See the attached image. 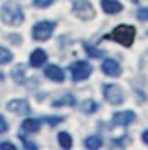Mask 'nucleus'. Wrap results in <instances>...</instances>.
<instances>
[{"label": "nucleus", "mask_w": 148, "mask_h": 150, "mask_svg": "<svg viewBox=\"0 0 148 150\" xmlns=\"http://www.w3.org/2000/svg\"><path fill=\"white\" fill-rule=\"evenodd\" d=\"M135 35H136V29L133 25H126V24H121L114 29L111 34L106 35V39H111V41H116L118 44L125 46V47H130L135 41Z\"/></svg>", "instance_id": "1"}, {"label": "nucleus", "mask_w": 148, "mask_h": 150, "mask_svg": "<svg viewBox=\"0 0 148 150\" xmlns=\"http://www.w3.org/2000/svg\"><path fill=\"white\" fill-rule=\"evenodd\" d=\"M0 19L7 25H20L24 22V12L19 5L13 4H5L0 10Z\"/></svg>", "instance_id": "2"}, {"label": "nucleus", "mask_w": 148, "mask_h": 150, "mask_svg": "<svg viewBox=\"0 0 148 150\" xmlns=\"http://www.w3.org/2000/svg\"><path fill=\"white\" fill-rule=\"evenodd\" d=\"M54 29H56V22H49V21L37 22L32 27V37L35 41H47L52 35Z\"/></svg>", "instance_id": "3"}, {"label": "nucleus", "mask_w": 148, "mask_h": 150, "mask_svg": "<svg viewBox=\"0 0 148 150\" xmlns=\"http://www.w3.org/2000/svg\"><path fill=\"white\" fill-rule=\"evenodd\" d=\"M103 95L109 105H121L125 101V93L118 84H104L103 86Z\"/></svg>", "instance_id": "4"}, {"label": "nucleus", "mask_w": 148, "mask_h": 150, "mask_svg": "<svg viewBox=\"0 0 148 150\" xmlns=\"http://www.w3.org/2000/svg\"><path fill=\"white\" fill-rule=\"evenodd\" d=\"M73 12L79 19L82 21H89V19H93L96 12H94V7L87 2V0H74L73 4Z\"/></svg>", "instance_id": "5"}, {"label": "nucleus", "mask_w": 148, "mask_h": 150, "mask_svg": "<svg viewBox=\"0 0 148 150\" xmlns=\"http://www.w3.org/2000/svg\"><path fill=\"white\" fill-rule=\"evenodd\" d=\"M91 71H93V68H91V64L86 62V61H76L73 66H71V74H73V79L76 83L87 79L89 74H91Z\"/></svg>", "instance_id": "6"}, {"label": "nucleus", "mask_w": 148, "mask_h": 150, "mask_svg": "<svg viewBox=\"0 0 148 150\" xmlns=\"http://www.w3.org/2000/svg\"><path fill=\"white\" fill-rule=\"evenodd\" d=\"M136 120V115L130 110H125V111H118L113 115V125H118V127H128L130 123H133Z\"/></svg>", "instance_id": "7"}, {"label": "nucleus", "mask_w": 148, "mask_h": 150, "mask_svg": "<svg viewBox=\"0 0 148 150\" xmlns=\"http://www.w3.org/2000/svg\"><path fill=\"white\" fill-rule=\"evenodd\" d=\"M101 69L109 78H118V76H121V66L114 59H104L103 64H101Z\"/></svg>", "instance_id": "8"}, {"label": "nucleus", "mask_w": 148, "mask_h": 150, "mask_svg": "<svg viewBox=\"0 0 148 150\" xmlns=\"http://www.w3.org/2000/svg\"><path fill=\"white\" fill-rule=\"evenodd\" d=\"M7 110L12 113H17V115H24V113L30 111V106L25 100H12V101L7 103Z\"/></svg>", "instance_id": "9"}, {"label": "nucleus", "mask_w": 148, "mask_h": 150, "mask_svg": "<svg viewBox=\"0 0 148 150\" xmlns=\"http://www.w3.org/2000/svg\"><path fill=\"white\" fill-rule=\"evenodd\" d=\"M44 74H46V78H49L51 81H56V83H62L64 81V78H66L64 71H62L59 66H56V64L47 66V68L44 69Z\"/></svg>", "instance_id": "10"}, {"label": "nucleus", "mask_w": 148, "mask_h": 150, "mask_svg": "<svg viewBox=\"0 0 148 150\" xmlns=\"http://www.w3.org/2000/svg\"><path fill=\"white\" fill-rule=\"evenodd\" d=\"M101 7L106 14L113 15V14H120L123 10V5H121L118 0H101Z\"/></svg>", "instance_id": "11"}, {"label": "nucleus", "mask_w": 148, "mask_h": 150, "mask_svg": "<svg viewBox=\"0 0 148 150\" xmlns=\"http://www.w3.org/2000/svg\"><path fill=\"white\" fill-rule=\"evenodd\" d=\"M46 61H47V54H46V51H42V49H35V51H32L30 59H29V62H30L32 68H39V66H42Z\"/></svg>", "instance_id": "12"}, {"label": "nucleus", "mask_w": 148, "mask_h": 150, "mask_svg": "<svg viewBox=\"0 0 148 150\" xmlns=\"http://www.w3.org/2000/svg\"><path fill=\"white\" fill-rule=\"evenodd\" d=\"M22 130L24 132H29V133H35V132L40 130V122L39 120H34V118H27L22 123Z\"/></svg>", "instance_id": "13"}, {"label": "nucleus", "mask_w": 148, "mask_h": 150, "mask_svg": "<svg viewBox=\"0 0 148 150\" xmlns=\"http://www.w3.org/2000/svg\"><path fill=\"white\" fill-rule=\"evenodd\" d=\"M57 140H59V145L62 149H71L73 147V138L66 132H61L59 135H57Z\"/></svg>", "instance_id": "14"}, {"label": "nucleus", "mask_w": 148, "mask_h": 150, "mask_svg": "<svg viewBox=\"0 0 148 150\" xmlns=\"http://www.w3.org/2000/svg\"><path fill=\"white\" fill-rule=\"evenodd\" d=\"M84 145H86V149H89V150H96L103 145V140H101L99 137H87L86 140H84Z\"/></svg>", "instance_id": "15"}, {"label": "nucleus", "mask_w": 148, "mask_h": 150, "mask_svg": "<svg viewBox=\"0 0 148 150\" xmlns=\"http://www.w3.org/2000/svg\"><path fill=\"white\" fill-rule=\"evenodd\" d=\"M74 106L76 105V100H74V96H71V95H67V96H64V98H61V100H56V101L52 103V106Z\"/></svg>", "instance_id": "16"}, {"label": "nucleus", "mask_w": 148, "mask_h": 150, "mask_svg": "<svg viewBox=\"0 0 148 150\" xmlns=\"http://www.w3.org/2000/svg\"><path fill=\"white\" fill-rule=\"evenodd\" d=\"M81 110H82L84 113H87V115H89V113H94V111L98 110V103L93 101V100H86V101L81 105Z\"/></svg>", "instance_id": "17"}, {"label": "nucleus", "mask_w": 148, "mask_h": 150, "mask_svg": "<svg viewBox=\"0 0 148 150\" xmlns=\"http://www.w3.org/2000/svg\"><path fill=\"white\" fill-rule=\"evenodd\" d=\"M12 52L8 51V49H5V47H2L0 46V64H7V62H10L12 61Z\"/></svg>", "instance_id": "18"}, {"label": "nucleus", "mask_w": 148, "mask_h": 150, "mask_svg": "<svg viewBox=\"0 0 148 150\" xmlns=\"http://www.w3.org/2000/svg\"><path fill=\"white\" fill-rule=\"evenodd\" d=\"M84 49H86V52L91 56V57H101V56H103V51L93 47V46H89V44H84Z\"/></svg>", "instance_id": "19"}, {"label": "nucleus", "mask_w": 148, "mask_h": 150, "mask_svg": "<svg viewBox=\"0 0 148 150\" xmlns=\"http://www.w3.org/2000/svg\"><path fill=\"white\" fill-rule=\"evenodd\" d=\"M56 0H34V5L37 8H46L49 7V5H52Z\"/></svg>", "instance_id": "20"}, {"label": "nucleus", "mask_w": 148, "mask_h": 150, "mask_svg": "<svg viewBox=\"0 0 148 150\" xmlns=\"http://www.w3.org/2000/svg\"><path fill=\"white\" fill-rule=\"evenodd\" d=\"M136 17H138L141 22L148 21V8H140V10L136 12Z\"/></svg>", "instance_id": "21"}, {"label": "nucleus", "mask_w": 148, "mask_h": 150, "mask_svg": "<svg viewBox=\"0 0 148 150\" xmlns=\"http://www.w3.org/2000/svg\"><path fill=\"white\" fill-rule=\"evenodd\" d=\"M62 120H64L62 116H51V118H46V122H49V125H51V127H56V125H59Z\"/></svg>", "instance_id": "22"}, {"label": "nucleus", "mask_w": 148, "mask_h": 150, "mask_svg": "<svg viewBox=\"0 0 148 150\" xmlns=\"http://www.w3.org/2000/svg\"><path fill=\"white\" fill-rule=\"evenodd\" d=\"M4 132H7V122L4 116H0V133H4Z\"/></svg>", "instance_id": "23"}, {"label": "nucleus", "mask_w": 148, "mask_h": 150, "mask_svg": "<svg viewBox=\"0 0 148 150\" xmlns=\"http://www.w3.org/2000/svg\"><path fill=\"white\" fill-rule=\"evenodd\" d=\"M0 149H8V150H15V145L10 142H4V143H0Z\"/></svg>", "instance_id": "24"}, {"label": "nucleus", "mask_w": 148, "mask_h": 150, "mask_svg": "<svg viewBox=\"0 0 148 150\" xmlns=\"http://www.w3.org/2000/svg\"><path fill=\"white\" fill-rule=\"evenodd\" d=\"M141 140H143V143H145V145H148V130H145V132H143Z\"/></svg>", "instance_id": "25"}, {"label": "nucleus", "mask_w": 148, "mask_h": 150, "mask_svg": "<svg viewBox=\"0 0 148 150\" xmlns=\"http://www.w3.org/2000/svg\"><path fill=\"white\" fill-rule=\"evenodd\" d=\"M131 2H133V4H138V2H140V0H131Z\"/></svg>", "instance_id": "26"}, {"label": "nucleus", "mask_w": 148, "mask_h": 150, "mask_svg": "<svg viewBox=\"0 0 148 150\" xmlns=\"http://www.w3.org/2000/svg\"><path fill=\"white\" fill-rule=\"evenodd\" d=\"M0 79H4V76H2V74H0Z\"/></svg>", "instance_id": "27"}]
</instances>
